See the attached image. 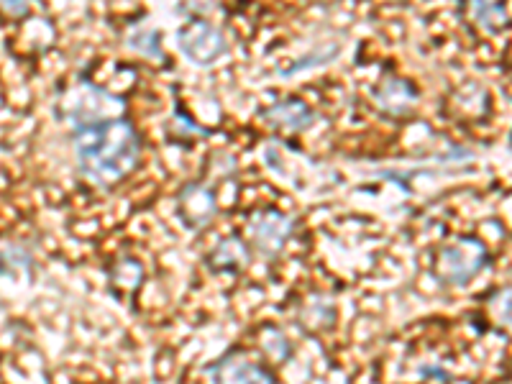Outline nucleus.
Returning a JSON list of instances; mask_svg holds the SVG:
<instances>
[{"mask_svg":"<svg viewBox=\"0 0 512 384\" xmlns=\"http://www.w3.org/2000/svg\"><path fill=\"white\" fill-rule=\"evenodd\" d=\"M75 149L82 177L93 185L111 187L139 164L141 139L126 118H118L75 128Z\"/></svg>","mask_w":512,"mask_h":384,"instance_id":"1","label":"nucleus"},{"mask_svg":"<svg viewBox=\"0 0 512 384\" xmlns=\"http://www.w3.org/2000/svg\"><path fill=\"white\" fill-rule=\"evenodd\" d=\"M59 113L67 121L75 123V128L95 126V123L118 121V116L123 113V103L113 98L111 93L100 90L93 82L82 80L72 85L64 93V98L59 100Z\"/></svg>","mask_w":512,"mask_h":384,"instance_id":"2","label":"nucleus"},{"mask_svg":"<svg viewBox=\"0 0 512 384\" xmlns=\"http://www.w3.org/2000/svg\"><path fill=\"white\" fill-rule=\"evenodd\" d=\"M484 262H487V249H484L482 241L461 239L456 244L441 249L436 269L441 282L459 287L466 285V282H472L479 274V269L484 267Z\"/></svg>","mask_w":512,"mask_h":384,"instance_id":"3","label":"nucleus"},{"mask_svg":"<svg viewBox=\"0 0 512 384\" xmlns=\"http://www.w3.org/2000/svg\"><path fill=\"white\" fill-rule=\"evenodd\" d=\"M177 39H180V49L185 52V57L200 67H208L221 59L228 49L223 31L203 18H192L185 29H180Z\"/></svg>","mask_w":512,"mask_h":384,"instance_id":"4","label":"nucleus"},{"mask_svg":"<svg viewBox=\"0 0 512 384\" xmlns=\"http://www.w3.org/2000/svg\"><path fill=\"white\" fill-rule=\"evenodd\" d=\"M292 228H295V221L290 216L277 210H262L249 221L251 244L262 256H277L292 236Z\"/></svg>","mask_w":512,"mask_h":384,"instance_id":"5","label":"nucleus"},{"mask_svg":"<svg viewBox=\"0 0 512 384\" xmlns=\"http://www.w3.org/2000/svg\"><path fill=\"white\" fill-rule=\"evenodd\" d=\"M213 384H274V377L241 351H231L208 369Z\"/></svg>","mask_w":512,"mask_h":384,"instance_id":"6","label":"nucleus"},{"mask_svg":"<svg viewBox=\"0 0 512 384\" xmlns=\"http://www.w3.org/2000/svg\"><path fill=\"white\" fill-rule=\"evenodd\" d=\"M372 98L374 103H377L379 111L397 118L410 113L418 93H415V88L408 80H400L397 75H384L382 80L377 82V88L372 90Z\"/></svg>","mask_w":512,"mask_h":384,"instance_id":"7","label":"nucleus"},{"mask_svg":"<svg viewBox=\"0 0 512 384\" xmlns=\"http://www.w3.org/2000/svg\"><path fill=\"white\" fill-rule=\"evenodd\" d=\"M177 205H180V216L187 226L198 228L210 223L216 218L218 213V203H216V192L210 190L208 185H187L185 190L180 192V198H177Z\"/></svg>","mask_w":512,"mask_h":384,"instance_id":"8","label":"nucleus"},{"mask_svg":"<svg viewBox=\"0 0 512 384\" xmlns=\"http://www.w3.org/2000/svg\"><path fill=\"white\" fill-rule=\"evenodd\" d=\"M262 118L274 128H285V131H303L313 123L315 113L310 111V105H305L303 100L287 98L280 103L264 108Z\"/></svg>","mask_w":512,"mask_h":384,"instance_id":"9","label":"nucleus"},{"mask_svg":"<svg viewBox=\"0 0 512 384\" xmlns=\"http://www.w3.org/2000/svg\"><path fill=\"white\" fill-rule=\"evenodd\" d=\"M208 262L218 272H239L249 262V249H246V244L241 239L228 236V239H223L216 249L210 251Z\"/></svg>","mask_w":512,"mask_h":384,"instance_id":"10","label":"nucleus"},{"mask_svg":"<svg viewBox=\"0 0 512 384\" xmlns=\"http://www.w3.org/2000/svg\"><path fill=\"white\" fill-rule=\"evenodd\" d=\"M297 320H300V326L308 333H318L323 331V328L333 326L336 310H333V305L326 303L323 297H310L308 303L300 308V313H297Z\"/></svg>","mask_w":512,"mask_h":384,"instance_id":"11","label":"nucleus"},{"mask_svg":"<svg viewBox=\"0 0 512 384\" xmlns=\"http://www.w3.org/2000/svg\"><path fill=\"white\" fill-rule=\"evenodd\" d=\"M141 280H144V269H141V264L136 262V259H131V256L121 259V262L113 267V285H116L118 290H136V287L141 285Z\"/></svg>","mask_w":512,"mask_h":384,"instance_id":"12","label":"nucleus"},{"mask_svg":"<svg viewBox=\"0 0 512 384\" xmlns=\"http://www.w3.org/2000/svg\"><path fill=\"white\" fill-rule=\"evenodd\" d=\"M128 47L136 52L146 54V57L162 59V47H159V34L154 29H139L128 36Z\"/></svg>","mask_w":512,"mask_h":384,"instance_id":"13","label":"nucleus"},{"mask_svg":"<svg viewBox=\"0 0 512 384\" xmlns=\"http://www.w3.org/2000/svg\"><path fill=\"white\" fill-rule=\"evenodd\" d=\"M31 254L18 246H11V249H0V277H8L13 269L18 267H29Z\"/></svg>","mask_w":512,"mask_h":384,"instance_id":"14","label":"nucleus"},{"mask_svg":"<svg viewBox=\"0 0 512 384\" xmlns=\"http://www.w3.org/2000/svg\"><path fill=\"white\" fill-rule=\"evenodd\" d=\"M262 349H264V354L272 356L274 361H285L287 356H290V344H287V338L277 331L264 333Z\"/></svg>","mask_w":512,"mask_h":384,"instance_id":"15","label":"nucleus"},{"mask_svg":"<svg viewBox=\"0 0 512 384\" xmlns=\"http://www.w3.org/2000/svg\"><path fill=\"white\" fill-rule=\"evenodd\" d=\"M497 315L505 326L512 328V292H507L505 297H500V305H497Z\"/></svg>","mask_w":512,"mask_h":384,"instance_id":"16","label":"nucleus"},{"mask_svg":"<svg viewBox=\"0 0 512 384\" xmlns=\"http://www.w3.org/2000/svg\"><path fill=\"white\" fill-rule=\"evenodd\" d=\"M3 11H6L8 16H26V13H29V6H26V3H3Z\"/></svg>","mask_w":512,"mask_h":384,"instance_id":"17","label":"nucleus"}]
</instances>
